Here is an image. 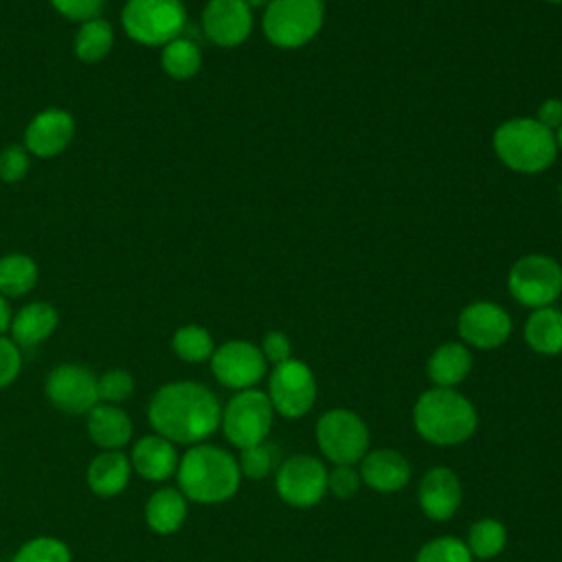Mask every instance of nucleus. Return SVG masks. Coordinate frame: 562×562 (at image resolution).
<instances>
[{
    "label": "nucleus",
    "mask_w": 562,
    "mask_h": 562,
    "mask_svg": "<svg viewBox=\"0 0 562 562\" xmlns=\"http://www.w3.org/2000/svg\"><path fill=\"white\" fill-rule=\"evenodd\" d=\"M492 147L496 158L512 171L540 173L558 158L553 132L542 127L533 116H518L494 130Z\"/></svg>",
    "instance_id": "4"
},
{
    "label": "nucleus",
    "mask_w": 562,
    "mask_h": 562,
    "mask_svg": "<svg viewBox=\"0 0 562 562\" xmlns=\"http://www.w3.org/2000/svg\"><path fill=\"white\" fill-rule=\"evenodd\" d=\"M268 397L279 415L290 419L303 417L316 402V378L312 369L296 358L274 364L268 380Z\"/></svg>",
    "instance_id": "10"
},
{
    "label": "nucleus",
    "mask_w": 562,
    "mask_h": 562,
    "mask_svg": "<svg viewBox=\"0 0 562 562\" xmlns=\"http://www.w3.org/2000/svg\"><path fill=\"white\" fill-rule=\"evenodd\" d=\"M90 439L101 448V450H121L134 432V424L130 415L116 406V404H105L99 402L88 411V422H86Z\"/></svg>",
    "instance_id": "20"
},
{
    "label": "nucleus",
    "mask_w": 562,
    "mask_h": 562,
    "mask_svg": "<svg viewBox=\"0 0 562 562\" xmlns=\"http://www.w3.org/2000/svg\"><path fill=\"white\" fill-rule=\"evenodd\" d=\"M31 167L29 151L20 145H9L0 151V178L4 182H18L26 176Z\"/></svg>",
    "instance_id": "35"
},
{
    "label": "nucleus",
    "mask_w": 562,
    "mask_h": 562,
    "mask_svg": "<svg viewBox=\"0 0 562 562\" xmlns=\"http://www.w3.org/2000/svg\"><path fill=\"white\" fill-rule=\"evenodd\" d=\"M479 417L472 402L454 389L432 386L413 406V426L435 446H459L476 430Z\"/></svg>",
    "instance_id": "3"
},
{
    "label": "nucleus",
    "mask_w": 562,
    "mask_h": 562,
    "mask_svg": "<svg viewBox=\"0 0 562 562\" xmlns=\"http://www.w3.org/2000/svg\"><path fill=\"white\" fill-rule=\"evenodd\" d=\"M360 472L353 465H336L331 472H327V490L336 498H351L360 490Z\"/></svg>",
    "instance_id": "37"
},
{
    "label": "nucleus",
    "mask_w": 562,
    "mask_h": 562,
    "mask_svg": "<svg viewBox=\"0 0 562 562\" xmlns=\"http://www.w3.org/2000/svg\"><path fill=\"white\" fill-rule=\"evenodd\" d=\"M316 443L331 463L353 465L367 454L369 428L353 411L329 408L316 422Z\"/></svg>",
    "instance_id": "9"
},
{
    "label": "nucleus",
    "mask_w": 562,
    "mask_h": 562,
    "mask_svg": "<svg viewBox=\"0 0 562 562\" xmlns=\"http://www.w3.org/2000/svg\"><path fill=\"white\" fill-rule=\"evenodd\" d=\"M114 46V31L112 24L94 18L88 22H81L77 35H75V55L83 61V64H97L103 57H108V53Z\"/></svg>",
    "instance_id": "27"
},
{
    "label": "nucleus",
    "mask_w": 562,
    "mask_h": 562,
    "mask_svg": "<svg viewBox=\"0 0 562 562\" xmlns=\"http://www.w3.org/2000/svg\"><path fill=\"white\" fill-rule=\"evenodd\" d=\"M237 465L241 476L246 479H252V481L266 479L277 468V448L268 441L241 448Z\"/></svg>",
    "instance_id": "32"
},
{
    "label": "nucleus",
    "mask_w": 562,
    "mask_h": 562,
    "mask_svg": "<svg viewBox=\"0 0 562 562\" xmlns=\"http://www.w3.org/2000/svg\"><path fill=\"white\" fill-rule=\"evenodd\" d=\"M553 138H555V147H558V151H562V125L553 132Z\"/></svg>",
    "instance_id": "43"
},
{
    "label": "nucleus",
    "mask_w": 562,
    "mask_h": 562,
    "mask_svg": "<svg viewBox=\"0 0 562 562\" xmlns=\"http://www.w3.org/2000/svg\"><path fill=\"white\" fill-rule=\"evenodd\" d=\"M261 353L266 358V362H272V364H281L285 360L292 358V345H290V338L283 334V331H268L261 340Z\"/></svg>",
    "instance_id": "39"
},
{
    "label": "nucleus",
    "mask_w": 562,
    "mask_h": 562,
    "mask_svg": "<svg viewBox=\"0 0 562 562\" xmlns=\"http://www.w3.org/2000/svg\"><path fill=\"white\" fill-rule=\"evenodd\" d=\"M323 20V0H270L261 15V29L272 46L294 50L318 35Z\"/></svg>",
    "instance_id": "5"
},
{
    "label": "nucleus",
    "mask_w": 562,
    "mask_h": 562,
    "mask_svg": "<svg viewBox=\"0 0 562 562\" xmlns=\"http://www.w3.org/2000/svg\"><path fill=\"white\" fill-rule=\"evenodd\" d=\"M465 544L472 558H479V560L496 558L507 544V529L496 518H481L470 527Z\"/></svg>",
    "instance_id": "29"
},
{
    "label": "nucleus",
    "mask_w": 562,
    "mask_h": 562,
    "mask_svg": "<svg viewBox=\"0 0 562 562\" xmlns=\"http://www.w3.org/2000/svg\"><path fill=\"white\" fill-rule=\"evenodd\" d=\"M20 369H22L20 347L11 338L0 336V389H7L9 384H13V380L20 375Z\"/></svg>",
    "instance_id": "38"
},
{
    "label": "nucleus",
    "mask_w": 562,
    "mask_h": 562,
    "mask_svg": "<svg viewBox=\"0 0 562 562\" xmlns=\"http://www.w3.org/2000/svg\"><path fill=\"white\" fill-rule=\"evenodd\" d=\"M57 310L46 301H33L20 307L11 321V340L18 347H35L44 342L57 327Z\"/></svg>",
    "instance_id": "22"
},
{
    "label": "nucleus",
    "mask_w": 562,
    "mask_h": 562,
    "mask_svg": "<svg viewBox=\"0 0 562 562\" xmlns=\"http://www.w3.org/2000/svg\"><path fill=\"white\" fill-rule=\"evenodd\" d=\"M461 481L450 468H430L417 487V498L424 516L430 520H448L461 505Z\"/></svg>",
    "instance_id": "17"
},
{
    "label": "nucleus",
    "mask_w": 562,
    "mask_h": 562,
    "mask_svg": "<svg viewBox=\"0 0 562 562\" xmlns=\"http://www.w3.org/2000/svg\"><path fill=\"white\" fill-rule=\"evenodd\" d=\"M171 349L180 360L198 364V362L211 360V356L215 351V342H213V336L209 334V329H204L200 325H184L173 334Z\"/></svg>",
    "instance_id": "30"
},
{
    "label": "nucleus",
    "mask_w": 562,
    "mask_h": 562,
    "mask_svg": "<svg viewBox=\"0 0 562 562\" xmlns=\"http://www.w3.org/2000/svg\"><path fill=\"white\" fill-rule=\"evenodd\" d=\"M75 136V119L61 108L42 110L24 130V149L37 158L61 154Z\"/></svg>",
    "instance_id": "16"
},
{
    "label": "nucleus",
    "mask_w": 562,
    "mask_h": 562,
    "mask_svg": "<svg viewBox=\"0 0 562 562\" xmlns=\"http://www.w3.org/2000/svg\"><path fill=\"white\" fill-rule=\"evenodd\" d=\"M266 358L261 349L248 340H228L215 347L211 371L215 380L233 391L252 389L266 375Z\"/></svg>",
    "instance_id": "13"
},
{
    "label": "nucleus",
    "mask_w": 562,
    "mask_h": 562,
    "mask_svg": "<svg viewBox=\"0 0 562 562\" xmlns=\"http://www.w3.org/2000/svg\"><path fill=\"white\" fill-rule=\"evenodd\" d=\"M160 66L171 79H191L202 68V50L187 37H176L162 46Z\"/></svg>",
    "instance_id": "28"
},
{
    "label": "nucleus",
    "mask_w": 562,
    "mask_h": 562,
    "mask_svg": "<svg viewBox=\"0 0 562 562\" xmlns=\"http://www.w3.org/2000/svg\"><path fill=\"white\" fill-rule=\"evenodd\" d=\"M178 490L187 501L202 505L224 503L235 496L241 483L237 459L213 443L191 446L178 461Z\"/></svg>",
    "instance_id": "2"
},
{
    "label": "nucleus",
    "mask_w": 562,
    "mask_h": 562,
    "mask_svg": "<svg viewBox=\"0 0 562 562\" xmlns=\"http://www.w3.org/2000/svg\"><path fill=\"white\" fill-rule=\"evenodd\" d=\"M244 2H246L250 9H266L270 0H244Z\"/></svg>",
    "instance_id": "42"
},
{
    "label": "nucleus",
    "mask_w": 562,
    "mask_h": 562,
    "mask_svg": "<svg viewBox=\"0 0 562 562\" xmlns=\"http://www.w3.org/2000/svg\"><path fill=\"white\" fill-rule=\"evenodd\" d=\"M121 24L130 40L143 46H165L182 35L187 9L182 0H127Z\"/></svg>",
    "instance_id": "6"
},
{
    "label": "nucleus",
    "mask_w": 562,
    "mask_h": 562,
    "mask_svg": "<svg viewBox=\"0 0 562 562\" xmlns=\"http://www.w3.org/2000/svg\"><path fill=\"white\" fill-rule=\"evenodd\" d=\"M272 422L274 408L268 393L252 386L237 391L228 400V404L222 408L220 426L224 430V437L241 450L266 441L272 430Z\"/></svg>",
    "instance_id": "7"
},
{
    "label": "nucleus",
    "mask_w": 562,
    "mask_h": 562,
    "mask_svg": "<svg viewBox=\"0 0 562 562\" xmlns=\"http://www.w3.org/2000/svg\"><path fill=\"white\" fill-rule=\"evenodd\" d=\"M202 31L215 46L235 48L252 31V9L244 0H209L202 9Z\"/></svg>",
    "instance_id": "15"
},
{
    "label": "nucleus",
    "mask_w": 562,
    "mask_h": 562,
    "mask_svg": "<svg viewBox=\"0 0 562 562\" xmlns=\"http://www.w3.org/2000/svg\"><path fill=\"white\" fill-rule=\"evenodd\" d=\"M544 2H551V4H562V0H544Z\"/></svg>",
    "instance_id": "44"
},
{
    "label": "nucleus",
    "mask_w": 562,
    "mask_h": 562,
    "mask_svg": "<svg viewBox=\"0 0 562 562\" xmlns=\"http://www.w3.org/2000/svg\"><path fill=\"white\" fill-rule=\"evenodd\" d=\"M525 342L540 356L562 353V312L555 307H538L525 323Z\"/></svg>",
    "instance_id": "25"
},
{
    "label": "nucleus",
    "mask_w": 562,
    "mask_h": 562,
    "mask_svg": "<svg viewBox=\"0 0 562 562\" xmlns=\"http://www.w3.org/2000/svg\"><path fill=\"white\" fill-rule=\"evenodd\" d=\"M542 127L555 132L562 125V99L558 97H549L540 103L536 116H533Z\"/></svg>",
    "instance_id": "40"
},
{
    "label": "nucleus",
    "mask_w": 562,
    "mask_h": 562,
    "mask_svg": "<svg viewBox=\"0 0 562 562\" xmlns=\"http://www.w3.org/2000/svg\"><path fill=\"white\" fill-rule=\"evenodd\" d=\"M147 419L156 435L171 443L195 446L220 428L217 395L200 382L178 380L162 384L149 400Z\"/></svg>",
    "instance_id": "1"
},
{
    "label": "nucleus",
    "mask_w": 562,
    "mask_h": 562,
    "mask_svg": "<svg viewBox=\"0 0 562 562\" xmlns=\"http://www.w3.org/2000/svg\"><path fill=\"white\" fill-rule=\"evenodd\" d=\"M11 321H13L11 305H9L7 296H2V294H0V336H4V331H9Z\"/></svg>",
    "instance_id": "41"
},
{
    "label": "nucleus",
    "mask_w": 562,
    "mask_h": 562,
    "mask_svg": "<svg viewBox=\"0 0 562 562\" xmlns=\"http://www.w3.org/2000/svg\"><path fill=\"white\" fill-rule=\"evenodd\" d=\"M178 450L176 443L160 435H145L140 437L130 452V463L132 470L143 476L145 481H167L169 476L176 474L178 470Z\"/></svg>",
    "instance_id": "18"
},
{
    "label": "nucleus",
    "mask_w": 562,
    "mask_h": 562,
    "mask_svg": "<svg viewBox=\"0 0 562 562\" xmlns=\"http://www.w3.org/2000/svg\"><path fill=\"white\" fill-rule=\"evenodd\" d=\"M187 496L176 487L156 490L145 503V520L160 536L176 533L187 518Z\"/></svg>",
    "instance_id": "24"
},
{
    "label": "nucleus",
    "mask_w": 562,
    "mask_h": 562,
    "mask_svg": "<svg viewBox=\"0 0 562 562\" xmlns=\"http://www.w3.org/2000/svg\"><path fill=\"white\" fill-rule=\"evenodd\" d=\"M132 476V463L130 457L123 454L121 450H103L99 452L90 463L86 472L88 487L101 496V498H112L121 494Z\"/></svg>",
    "instance_id": "21"
},
{
    "label": "nucleus",
    "mask_w": 562,
    "mask_h": 562,
    "mask_svg": "<svg viewBox=\"0 0 562 562\" xmlns=\"http://www.w3.org/2000/svg\"><path fill=\"white\" fill-rule=\"evenodd\" d=\"M132 393H134V378L125 369H110L97 378L99 402L121 404V402L130 400Z\"/></svg>",
    "instance_id": "34"
},
{
    "label": "nucleus",
    "mask_w": 562,
    "mask_h": 562,
    "mask_svg": "<svg viewBox=\"0 0 562 562\" xmlns=\"http://www.w3.org/2000/svg\"><path fill=\"white\" fill-rule=\"evenodd\" d=\"M415 562H472V555L463 540L454 536H441L422 544Z\"/></svg>",
    "instance_id": "33"
},
{
    "label": "nucleus",
    "mask_w": 562,
    "mask_h": 562,
    "mask_svg": "<svg viewBox=\"0 0 562 562\" xmlns=\"http://www.w3.org/2000/svg\"><path fill=\"white\" fill-rule=\"evenodd\" d=\"M11 562H72V553L64 540L37 536L26 540Z\"/></svg>",
    "instance_id": "31"
},
{
    "label": "nucleus",
    "mask_w": 562,
    "mask_h": 562,
    "mask_svg": "<svg viewBox=\"0 0 562 562\" xmlns=\"http://www.w3.org/2000/svg\"><path fill=\"white\" fill-rule=\"evenodd\" d=\"M507 288L525 307H549L562 294V266L542 252L525 255L512 263Z\"/></svg>",
    "instance_id": "8"
},
{
    "label": "nucleus",
    "mask_w": 562,
    "mask_h": 562,
    "mask_svg": "<svg viewBox=\"0 0 562 562\" xmlns=\"http://www.w3.org/2000/svg\"><path fill=\"white\" fill-rule=\"evenodd\" d=\"M37 283V263L24 252H9L0 259V294L24 296Z\"/></svg>",
    "instance_id": "26"
},
{
    "label": "nucleus",
    "mask_w": 562,
    "mask_h": 562,
    "mask_svg": "<svg viewBox=\"0 0 562 562\" xmlns=\"http://www.w3.org/2000/svg\"><path fill=\"white\" fill-rule=\"evenodd\" d=\"M44 393L55 408L68 415H88V411L99 404L97 375L88 367L75 362H64L48 371Z\"/></svg>",
    "instance_id": "12"
},
{
    "label": "nucleus",
    "mask_w": 562,
    "mask_h": 562,
    "mask_svg": "<svg viewBox=\"0 0 562 562\" xmlns=\"http://www.w3.org/2000/svg\"><path fill=\"white\" fill-rule=\"evenodd\" d=\"M457 331L465 347L496 349L512 334V316L494 301H474L461 310Z\"/></svg>",
    "instance_id": "14"
},
{
    "label": "nucleus",
    "mask_w": 562,
    "mask_h": 562,
    "mask_svg": "<svg viewBox=\"0 0 562 562\" xmlns=\"http://www.w3.org/2000/svg\"><path fill=\"white\" fill-rule=\"evenodd\" d=\"M274 487L290 507H312L327 492L325 463L312 454H294L279 465Z\"/></svg>",
    "instance_id": "11"
},
{
    "label": "nucleus",
    "mask_w": 562,
    "mask_h": 562,
    "mask_svg": "<svg viewBox=\"0 0 562 562\" xmlns=\"http://www.w3.org/2000/svg\"><path fill=\"white\" fill-rule=\"evenodd\" d=\"M472 369V353L463 342H443L428 358L426 373L435 386L454 389Z\"/></svg>",
    "instance_id": "23"
},
{
    "label": "nucleus",
    "mask_w": 562,
    "mask_h": 562,
    "mask_svg": "<svg viewBox=\"0 0 562 562\" xmlns=\"http://www.w3.org/2000/svg\"><path fill=\"white\" fill-rule=\"evenodd\" d=\"M53 9L72 22H88L101 15L105 0H48Z\"/></svg>",
    "instance_id": "36"
},
{
    "label": "nucleus",
    "mask_w": 562,
    "mask_h": 562,
    "mask_svg": "<svg viewBox=\"0 0 562 562\" xmlns=\"http://www.w3.org/2000/svg\"><path fill=\"white\" fill-rule=\"evenodd\" d=\"M360 479L375 492L391 494L406 487L411 479V463L391 448L371 450L360 459Z\"/></svg>",
    "instance_id": "19"
}]
</instances>
